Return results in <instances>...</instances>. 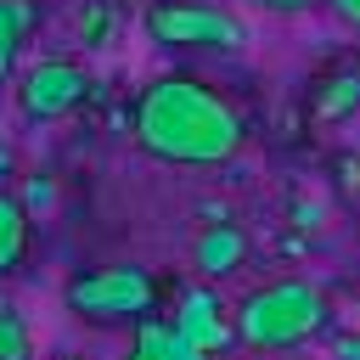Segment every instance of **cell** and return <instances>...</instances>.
Returning a JSON list of instances; mask_svg holds the SVG:
<instances>
[{
	"label": "cell",
	"mask_w": 360,
	"mask_h": 360,
	"mask_svg": "<svg viewBox=\"0 0 360 360\" xmlns=\"http://www.w3.org/2000/svg\"><path fill=\"white\" fill-rule=\"evenodd\" d=\"M242 112L202 79L163 73L135 101V146L174 169H219L242 152Z\"/></svg>",
	"instance_id": "6da1fadb"
},
{
	"label": "cell",
	"mask_w": 360,
	"mask_h": 360,
	"mask_svg": "<svg viewBox=\"0 0 360 360\" xmlns=\"http://www.w3.org/2000/svg\"><path fill=\"white\" fill-rule=\"evenodd\" d=\"M326 292L309 281V276H276L264 287H253L242 304H236V343L253 349V354H276V349H298L309 343L321 326H326Z\"/></svg>",
	"instance_id": "7a4b0ae2"
},
{
	"label": "cell",
	"mask_w": 360,
	"mask_h": 360,
	"mask_svg": "<svg viewBox=\"0 0 360 360\" xmlns=\"http://www.w3.org/2000/svg\"><path fill=\"white\" fill-rule=\"evenodd\" d=\"M62 298H68V309L79 321H96V326H107V321H141L158 304V276L146 264H101V270L73 276Z\"/></svg>",
	"instance_id": "3957f363"
},
{
	"label": "cell",
	"mask_w": 360,
	"mask_h": 360,
	"mask_svg": "<svg viewBox=\"0 0 360 360\" xmlns=\"http://www.w3.org/2000/svg\"><path fill=\"white\" fill-rule=\"evenodd\" d=\"M141 28L152 45H169V51H236V45H248V28L231 11L202 6V0H152Z\"/></svg>",
	"instance_id": "277c9868"
},
{
	"label": "cell",
	"mask_w": 360,
	"mask_h": 360,
	"mask_svg": "<svg viewBox=\"0 0 360 360\" xmlns=\"http://www.w3.org/2000/svg\"><path fill=\"white\" fill-rule=\"evenodd\" d=\"M90 73L79 68V62H68V56H45V62H34L28 73H22V84H17V107H22V118H34V124H51V118H62V112H73L79 101H90Z\"/></svg>",
	"instance_id": "5b68a950"
},
{
	"label": "cell",
	"mask_w": 360,
	"mask_h": 360,
	"mask_svg": "<svg viewBox=\"0 0 360 360\" xmlns=\"http://www.w3.org/2000/svg\"><path fill=\"white\" fill-rule=\"evenodd\" d=\"M174 332L186 338V343H197L202 354H219V349H231V321L219 315V298L208 292V287H186L180 292V304H174Z\"/></svg>",
	"instance_id": "8992f818"
},
{
	"label": "cell",
	"mask_w": 360,
	"mask_h": 360,
	"mask_svg": "<svg viewBox=\"0 0 360 360\" xmlns=\"http://www.w3.org/2000/svg\"><path fill=\"white\" fill-rule=\"evenodd\" d=\"M242 259H248V231H242L236 219H231V225H202V231L191 236V270H197L202 281L236 276Z\"/></svg>",
	"instance_id": "52a82bcc"
},
{
	"label": "cell",
	"mask_w": 360,
	"mask_h": 360,
	"mask_svg": "<svg viewBox=\"0 0 360 360\" xmlns=\"http://www.w3.org/2000/svg\"><path fill=\"white\" fill-rule=\"evenodd\" d=\"M360 112V62L338 68L321 90H315V124H343Z\"/></svg>",
	"instance_id": "ba28073f"
},
{
	"label": "cell",
	"mask_w": 360,
	"mask_h": 360,
	"mask_svg": "<svg viewBox=\"0 0 360 360\" xmlns=\"http://www.w3.org/2000/svg\"><path fill=\"white\" fill-rule=\"evenodd\" d=\"M28 231H34V219L22 214V202L11 191H0V276L28 259Z\"/></svg>",
	"instance_id": "9c48e42d"
},
{
	"label": "cell",
	"mask_w": 360,
	"mask_h": 360,
	"mask_svg": "<svg viewBox=\"0 0 360 360\" xmlns=\"http://www.w3.org/2000/svg\"><path fill=\"white\" fill-rule=\"evenodd\" d=\"M28 0H0V79L11 73V56L22 45V28H28Z\"/></svg>",
	"instance_id": "30bf717a"
},
{
	"label": "cell",
	"mask_w": 360,
	"mask_h": 360,
	"mask_svg": "<svg viewBox=\"0 0 360 360\" xmlns=\"http://www.w3.org/2000/svg\"><path fill=\"white\" fill-rule=\"evenodd\" d=\"M124 360H169V326H163L158 315H141L135 343H129V354H124Z\"/></svg>",
	"instance_id": "8fae6325"
},
{
	"label": "cell",
	"mask_w": 360,
	"mask_h": 360,
	"mask_svg": "<svg viewBox=\"0 0 360 360\" xmlns=\"http://www.w3.org/2000/svg\"><path fill=\"white\" fill-rule=\"evenodd\" d=\"M0 360H34V332L17 309H0Z\"/></svg>",
	"instance_id": "7c38bea8"
},
{
	"label": "cell",
	"mask_w": 360,
	"mask_h": 360,
	"mask_svg": "<svg viewBox=\"0 0 360 360\" xmlns=\"http://www.w3.org/2000/svg\"><path fill=\"white\" fill-rule=\"evenodd\" d=\"M107 28H112L107 0H90V6L79 11V39H84V45H101V39H107Z\"/></svg>",
	"instance_id": "4fadbf2b"
},
{
	"label": "cell",
	"mask_w": 360,
	"mask_h": 360,
	"mask_svg": "<svg viewBox=\"0 0 360 360\" xmlns=\"http://www.w3.org/2000/svg\"><path fill=\"white\" fill-rule=\"evenodd\" d=\"M17 202H22V214H28V219H34V214H51V208H56V180L34 174V180L22 186V197H17Z\"/></svg>",
	"instance_id": "5bb4252c"
},
{
	"label": "cell",
	"mask_w": 360,
	"mask_h": 360,
	"mask_svg": "<svg viewBox=\"0 0 360 360\" xmlns=\"http://www.w3.org/2000/svg\"><path fill=\"white\" fill-rule=\"evenodd\" d=\"M321 219H326V202L321 197H298L292 202V231H315Z\"/></svg>",
	"instance_id": "9a60e30c"
},
{
	"label": "cell",
	"mask_w": 360,
	"mask_h": 360,
	"mask_svg": "<svg viewBox=\"0 0 360 360\" xmlns=\"http://www.w3.org/2000/svg\"><path fill=\"white\" fill-rule=\"evenodd\" d=\"M332 169H338V186H343V191L354 197V191H360V158H354V152H343V158H338Z\"/></svg>",
	"instance_id": "2e32d148"
},
{
	"label": "cell",
	"mask_w": 360,
	"mask_h": 360,
	"mask_svg": "<svg viewBox=\"0 0 360 360\" xmlns=\"http://www.w3.org/2000/svg\"><path fill=\"white\" fill-rule=\"evenodd\" d=\"M169 360H214V354H202L197 343H186V338H180V332L169 326Z\"/></svg>",
	"instance_id": "e0dca14e"
},
{
	"label": "cell",
	"mask_w": 360,
	"mask_h": 360,
	"mask_svg": "<svg viewBox=\"0 0 360 360\" xmlns=\"http://www.w3.org/2000/svg\"><path fill=\"white\" fill-rule=\"evenodd\" d=\"M332 360H360V332H338L332 338Z\"/></svg>",
	"instance_id": "ac0fdd59"
},
{
	"label": "cell",
	"mask_w": 360,
	"mask_h": 360,
	"mask_svg": "<svg viewBox=\"0 0 360 360\" xmlns=\"http://www.w3.org/2000/svg\"><path fill=\"white\" fill-rule=\"evenodd\" d=\"M202 219H208V225H231L236 214H231V202H202Z\"/></svg>",
	"instance_id": "d6986e66"
},
{
	"label": "cell",
	"mask_w": 360,
	"mask_h": 360,
	"mask_svg": "<svg viewBox=\"0 0 360 360\" xmlns=\"http://www.w3.org/2000/svg\"><path fill=\"white\" fill-rule=\"evenodd\" d=\"M332 6H338V17H343L349 28H360V0H332Z\"/></svg>",
	"instance_id": "ffe728a7"
},
{
	"label": "cell",
	"mask_w": 360,
	"mask_h": 360,
	"mask_svg": "<svg viewBox=\"0 0 360 360\" xmlns=\"http://www.w3.org/2000/svg\"><path fill=\"white\" fill-rule=\"evenodd\" d=\"M11 174H17V152L0 141V180H11Z\"/></svg>",
	"instance_id": "44dd1931"
},
{
	"label": "cell",
	"mask_w": 360,
	"mask_h": 360,
	"mask_svg": "<svg viewBox=\"0 0 360 360\" xmlns=\"http://www.w3.org/2000/svg\"><path fill=\"white\" fill-rule=\"evenodd\" d=\"M259 6H270V11H298V6H315V0H259Z\"/></svg>",
	"instance_id": "7402d4cb"
},
{
	"label": "cell",
	"mask_w": 360,
	"mask_h": 360,
	"mask_svg": "<svg viewBox=\"0 0 360 360\" xmlns=\"http://www.w3.org/2000/svg\"><path fill=\"white\" fill-rule=\"evenodd\" d=\"M0 309H11V304H6V292H0Z\"/></svg>",
	"instance_id": "603a6c76"
},
{
	"label": "cell",
	"mask_w": 360,
	"mask_h": 360,
	"mask_svg": "<svg viewBox=\"0 0 360 360\" xmlns=\"http://www.w3.org/2000/svg\"><path fill=\"white\" fill-rule=\"evenodd\" d=\"M62 360H84V354H62Z\"/></svg>",
	"instance_id": "cb8c5ba5"
},
{
	"label": "cell",
	"mask_w": 360,
	"mask_h": 360,
	"mask_svg": "<svg viewBox=\"0 0 360 360\" xmlns=\"http://www.w3.org/2000/svg\"><path fill=\"white\" fill-rule=\"evenodd\" d=\"M253 6H259V0H253Z\"/></svg>",
	"instance_id": "d4e9b609"
}]
</instances>
